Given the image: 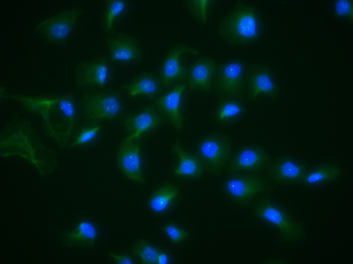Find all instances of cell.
<instances>
[{"instance_id": "obj_28", "label": "cell", "mask_w": 353, "mask_h": 264, "mask_svg": "<svg viewBox=\"0 0 353 264\" xmlns=\"http://www.w3.org/2000/svg\"><path fill=\"white\" fill-rule=\"evenodd\" d=\"M161 248L145 239L137 240L132 245V254L143 264H157Z\"/></svg>"}, {"instance_id": "obj_20", "label": "cell", "mask_w": 353, "mask_h": 264, "mask_svg": "<svg viewBox=\"0 0 353 264\" xmlns=\"http://www.w3.org/2000/svg\"><path fill=\"white\" fill-rule=\"evenodd\" d=\"M172 152L178 159L179 163L173 171L176 178H192L200 180L203 178L206 169H205L201 159L197 154H189L184 150L182 143L176 139L174 143Z\"/></svg>"}, {"instance_id": "obj_24", "label": "cell", "mask_w": 353, "mask_h": 264, "mask_svg": "<svg viewBox=\"0 0 353 264\" xmlns=\"http://www.w3.org/2000/svg\"><path fill=\"white\" fill-rule=\"evenodd\" d=\"M342 172H343L342 167L336 163H321V165L310 167L301 184L307 185V187H317V185L327 184V183L334 182L341 176Z\"/></svg>"}, {"instance_id": "obj_12", "label": "cell", "mask_w": 353, "mask_h": 264, "mask_svg": "<svg viewBox=\"0 0 353 264\" xmlns=\"http://www.w3.org/2000/svg\"><path fill=\"white\" fill-rule=\"evenodd\" d=\"M112 77L111 61L108 57H99L83 62L75 73V82L79 88H105Z\"/></svg>"}, {"instance_id": "obj_9", "label": "cell", "mask_w": 353, "mask_h": 264, "mask_svg": "<svg viewBox=\"0 0 353 264\" xmlns=\"http://www.w3.org/2000/svg\"><path fill=\"white\" fill-rule=\"evenodd\" d=\"M279 93L280 87L271 68L261 63L248 67L245 91L248 99L252 101L259 97L276 99Z\"/></svg>"}, {"instance_id": "obj_7", "label": "cell", "mask_w": 353, "mask_h": 264, "mask_svg": "<svg viewBox=\"0 0 353 264\" xmlns=\"http://www.w3.org/2000/svg\"><path fill=\"white\" fill-rule=\"evenodd\" d=\"M248 67L243 61L230 60L219 68L215 78L214 92L220 99L245 97Z\"/></svg>"}, {"instance_id": "obj_21", "label": "cell", "mask_w": 353, "mask_h": 264, "mask_svg": "<svg viewBox=\"0 0 353 264\" xmlns=\"http://www.w3.org/2000/svg\"><path fill=\"white\" fill-rule=\"evenodd\" d=\"M99 237L97 226L90 220H81L73 228L63 233L61 239L68 247H92Z\"/></svg>"}, {"instance_id": "obj_26", "label": "cell", "mask_w": 353, "mask_h": 264, "mask_svg": "<svg viewBox=\"0 0 353 264\" xmlns=\"http://www.w3.org/2000/svg\"><path fill=\"white\" fill-rule=\"evenodd\" d=\"M58 106L63 114L68 120V130L62 134V145H67L70 137L75 132L76 124H77V109H76L75 99L71 94H65V95L58 97Z\"/></svg>"}, {"instance_id": "obj_23", "label": "cell", "mask_w": 353, "mask_h": 264, "mask_svg": "<svg viewBox=\"0 0 353 264\" xmlns=\"http://www.w3.org/2000/svg\"><path fill=\"white\" fill-rule=\"evenodd\" d=\"M181 189L175 183H165L152 192L148 200V207L156 214H165L171 210L178 202Z\"/></svg>"}, {"instance_id": "obj_14", "label": "cell", "mask_w": 353, "mask_h": 264, "mask_svg": "<svg viewBox=\"0 0 353 264\" xmlns=\"http://www.w3.org/2000/svg\"><path fill=\"white\" fill-rule=\"evenodd\" d=\"M186 54H198L199 52L195 48L183 43H176L168 52L159 75L165 89L173 88L179 83L186 81L187 67L181 63V58Z\"/></svg>"}, {"instance_id": "obj_22", "label": "cell", "mask_w": 353, "mask_h": 264, "mask_svg": "<svg viewBox=\"0 0 353 264\" xmlns=\"http://www.w3.org/2000/svg\"><path fill=\"white\" fill-rule=\"evenodd\" d=\"M6 98L8 99L17 100L21 102L26 108L30 112L39 113L43 116L47 126L48 132L52 137L62 143L61 139V133L54 130L53 125L51 124V117L50 112L56 104H58V97L57 98H41V97H27V96L19 95H8L6 94Z\"/></svg>"}, {"instance_id": "obj_6", "label": "cell", "mask_w": 353, "mask_h": 264, "mask_svg": "<svg viewBox=\"0 0 353 264\" xmlns=\"http://www.w3.org/2000/svg\"><path fill=\"white\" fill-rule=\"evenodd\" d=\"M198 158L203 163L206 172L219 176L226 172L233 154L230 137L222 133L213 132L202 137L196 146Z\"/></svg>"}, {"instance_id": "obj_29", "label": "cell", "mask_w": 353, "mask_h": 264, "mask_svg": "<svg viewBox=\"0 0 353 264\" xmlns=\"http://www.w3.org/2000/svg\"><path fill=\"white\" fill-rule=\"evenodd\" d=\"M214 3L213 0H190L186 2V6L196 21L206 25Z\"/></svg>"}, {"instance_id": "obj_27", "label": "cell", "mask_w": 353, "mask_h": 264, "mask_svg": "<svg viewBox=\"0 0 353 264\" xmlns=\"http://www.w3.org/2000/svg\"><path fill=\"white\" fill-rule=\"evenodd\" d=\"M128 2L125 0H108L104 12L103 23L108 36L114 34V26L117 19L125 12Z\"/></svg>"}, {"instance_id": "obj_31", "label": "cell", "mask_w": 353, "mask_h": 264, "mask_svg": "<svg viewBox=\"0 0 353 264\" xmlns=\"http://www.w3.org/2000/svg\"><path fill=\"white\" fill-rule=\"evenodd\" d=\"M100 130H101V124L89 125L87 126V128H82V130L78 132L75 141H73V143L70 145V148H76V146H82L92 143L93 141L97 139Z\"/></svg>"}, {"instance_id": "obj_4", "label": "cell", "mask_w": 353, "mask_h": 264, "mask_svg": "<svg viewBox=\"0 0 353 264\" xmlns=\"http://www.w3.org/2000/svg\"><path fill=\"white\" fill-rule=\"evenodd\" d=\"M274 185L263 174H233L224 181L223 191L239 207L252 206L272 191Z\"/></svg>"}, {"instance_id": "obj_16", "label": "cell", "mask_w": 353, "mask_h": 264, "mask_svg": "<svg viewBox=\"0 0 353 264\" xmlns=\"http://www.w3.org/2000/svg\"><path fill=\"white\" fill-rule=\"evenodd\" d=\"M186 82H181L171 88L167 94L154 99V105L163 115L170 125L178 132H182L185 119L181 112L182 99L187 90Z\"/></svg>"}, {"instance_id": "obj_30", "label": "cell", "mask_w": 353, "mask_h": 264, "mask_svg": "<svg viewBox=\"0 0 353 264\" xmlns=\"http://www.w3.org/2000/svg\"><path fill=\"white\" fill-rule=\"evenodd\" d=\"M163 234L173 244H180L187 241L191 237V233L187 229L175 223H167L163 227Z\"/></svg>"}, {"instance_id": "obj_33", "label": "cell", "mask_w": 353, "mask_h": 264, "mask_svg": "<svg viewBox=\"0 0 353 264\" xmlns=\"http://www.w3.org/2000/svg\"><path fill=\"white\" fill-rule=\"evenodd\" d=\"M109 256L117 264H136L137 259L134 254H117V253L109 251Z\"/></svg>"}, {"instance_id": "obj_8", "label": "cell", "mask_w": 353, "mask_h": 264, "mask_svg": "<svg viewBox=\"0 0 353 264\" xmlns=\"http://www.w3.org/2000/svg\"><path fill=\"white\" fill-rule=\"evenodd\" d=\"M271 161V156L263 146L245 145L233 152L226 172L228 174H263Z\"/></svg>"}, {"instance_id": "obj_13", "label": "cell", "mask_w": 353, "mask_h": 264, "mask_svg": "<svg viewBox=\"0 0 353 264\" xmlns=\"http://www.w3.org/2000/svg\"><path fill=\"white\" fill-rule=\"evenodd\" d=\"M310 167L289 156H279L271 161L265 176L272 185L301 184Z\"/></svg>"}, {"instance_id": "obj_17", "label": "cell", "mask_w": 353, "mask_h": 264, "mask_svg": "<svg viewBox=\"0 0 353 264\" xmlns=\"http://www.w3.org/2000/svg\"><path fill=\"white\" fill-rule=\"evenodd\" d=\"M218 67L214 59H199L187 67V88L190 91L200 90L204 93L214 91L215 78Z\"/></svg>"}, {"instance_id": "obj_10", "label": "cell", "mask_w": 353, "mask_h": 264, "mask_svg": "<svg viewBox=\"0 0 353 264\" xmlns=\"http://www.w3.org/2000/svg\"><path fill=\"white\" fill-rule=\"evenodd\" d=\"M81 14L80 8H70L43 19L37 26L36 30L41 32L50 43H62L69 38Z\"/></svg>"}, {"instance_id": "obj_32", "label": "cell", "mask_w": 353, "mask_h": 264, "mask_svg": "<svg viewBox=\"0 0 353 264\" xmlns=\"http://www.w3.org/2000/svg\"><path fill=\"white\" fill-rule=\"evenodd\" d=\"M333 12L339 19L353 21V1L352 0H337L333 4Z\"/></svg>"}, {"instance_id": "obj_18", "label": "cell", "mask_w": 353, "mask_h": 264, "mask_svg": "<svg viewBox=\"0 0 353 264\" xmlns=\"http://www.w3.org/2000/svg\"><path fill=\"white\" fill-rule=\"evenodd\" d=\"M106 41L111 63L134 64L141 62L143 51L134 37L125 34H113L108 36Z\"/></svg>"}, {"instance_id": "obj_34", "label": "cell", "mask_w": 353, "mask_h": 264, "mask_svg": "<svg viewBox=\"0 0 353 264\" xmlns=\"http://www.w3.org/2000/svg\"><path fill=\"white\" fill-rule=\"evenodd\" d=\"M172 263V256L168 251L161 250L157 258V264H170Z\"/></svg>"}, {"instance_id": "obj_15", "label": "cell", "mask_w": 353, "mask_h": 264, "mask_svg": "<svg viewBox=\"0 0 353 264\" xmlns=\"http://www.w3.org/2000/svg\"><path fill=\"white\" fill-rule=\"evenodd\" d=\"M117 167L126 178L137 184H145V178L141 170V141L123 139L117 150Z\"/></svg>"}, {"instance_id": "obj_11", "label": "cell", "mask_w": 353, "mask_h": 264, "mask_svg": "<svg viewBox=\"0 0 353 264\" xmlns=\"http://www.w3.org/2000/svg\"><path fill=\"white\" fill-rule=\"evenodd\" d=\"M165 117L154 105H149L139 112L130 113L121 119V124L128 135L126 141H137L143 135L158 130L165 123Z\"/></svg>"}, {"instance_id": "obj_2", "label": "cell", "mask_w": 353, "mask_h": 264, "mask_svg": "<svg viewBox=\"0 0 353 264\" xmlns=\"http://www.w3.org/2000/svg\"><path fill=\"white\" fill-rule=\"evenodd\" d=\"M220 37L232 45L256 43L263 34V21L258 8L252 4L239 3L220 21Z\"/></svg>"}, {"instance_id": "obj_1", "label": "cell", "mask_w": 353, "mask_h": 264, "mask_svg": "<svg viewBox=\"0 0 353 264\" xmlns=\"http://www.w3.org/2000/svg\"><path fill=\"white\" fill-rule=\"evenodd\" d=\"M2 133L6 134V136L1 134V139L14 141L17 145L1 146V152L17 146V152L14 154H19L32 161L34 165L38 167L41 174L46 176L52 174L54 167H57L56 154L41 143L38 135L32 130L30 123L26 120H14L8 128H6V132ZM1 143H14L1 141Z\"/></svg>"}, {"instance_id": "obj_3", "label": "cell", "mask_w": 353, "mask_h": 264, "mask_svg": "<svg viewBox=\"0 0 353 264\" xmlns=\"http://www.w3.org/2000/svg\"><path fill=\"white\" fill-rule=\"evenodd\" d=\"M252 214L256 219L274 226L281 239L287 242H300L305 239L304 225L293 217L282 205L268 196L259 199L252 204Z\"/></svg>"}, {"instance_id": "obj_5", "label": "cell", "mask_w": 353, "mask_h": 264, "mask_svg": "<svg viewBox=\"0 0 353 264\" xmlns=\"http://www.w3.org/2000/svg\"><path fill=\"white\" fill-rule=\"evenodd\" d=\"M81 108L89 125L114 121L123 117V98L117 91L89 92L82 97Z\"/></svg>"}, {"instance_id": "obj_19", "label": "cell", "mask_w": 353, "mask_h": 264, "mask_svg": "<svg viewBox=\"0 0 353 264\" xmlns=\"http://www.w3.org/2000/svg\"><path fill=\"white\" fill-rule=\"evenodd\" d=\"M165 90L160 76L152 72L139 74L123 86L124 93L132 98L147 97L157 99L163 95Z\"/></svg>"}, {"instance_id": "obj_25", "label": "cell", "mask_w": 353, "mask_h": 264, "mask_svg": "<svg viewBox=\"0 0 353 264\" xmlns=\"http://www.w3.org/2000/svg\"><path fill=\"white\" fill-rule=\"evenodd\" d=\"M245 105L239 99H221L214 112V121L218 125L231 123L243 116Z\"/></svg>"}]
</instances>
